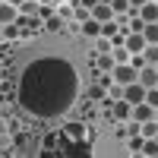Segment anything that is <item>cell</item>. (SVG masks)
Wrapping results in <instances>:
<instances>
[{
    "label": "cell",
    "mask_w": 158,
    "mask_h": 158,
    "mask_svg": "<svg viewBox=\"0 0 158 158\" xmlns=\"http://www.w3.org/2000/svg\"><path fill=\"white\" fill-rule=\"evenodd\" d=\"M139 133H142V139H149V136H155V133H158V123H155V117H152V120H142Z\"/></svg>",
    "instance_id": "17"
},
{
    "label": "cell",
    "mask_w": 158,
    "mask_h": 158,
    "mask_svg": "<svg viewBox=\"0 0 158 158\" xmlns=\"http://www.w3.org/2000/svg\"><path fill=\"white\" fill-rule=\"evenodd\" d=\"M0 3H3V0H0Z\"/></svg>",
    "instance_id": "28"
},
{
    "label": "cell",
    "mask_w": 158,
    "mask_h": 158,
    "mask_svg": "<svg viewBox=\"0 0 158 158\" xmlns=\"http://www.w3.org/2000/svg\"><path fill=\"white\" fill-rule=\"evenodd\" d=\"M19 19V6H13V3H0V25H6V22H16Z\"/></svg>",
    "instance_id": "6"
},
{
    "label": "cell",
    "mask_w": 158,
    "mask_h": 158,
    "mask_svg": "<svg viewBox=\"0 0 158 158\" xmlns=\"http://www.w3.org/2000/svg\"><path fill=\"white\" fill-rule=\"evenodd\" d=\"M155 3H158V0H155Z\"/></svg>",
    "instance_id": "29"
},
{
    "label": "cell",
    "mask_w": 158,
    "mask_h": 158,
    "mask_svg": "<svg viewBox=\"0 0 158 158\" xmlns=\"http://www.w3.org/2000/svg\"><path fill=\"white\" fill-rule=\"evenodd\" d=\"M142 38H146V44H158V22L142 25Z\"/></svg>",
    "instance_id": "12"
},
{
    "label": "cell",
    "mask_w": 158,
    "mask_h": 158,
    "mask_svg": "<svg viewBox=\"0 0 158 158\" xmlns=\"http://www.w3.org/2000/svg\"><path fill=\"white\" fill-rule=\"evenodd\" d=\"M38 3H41V6H51V3H54V6H57V0H38Z\"/></svg>",
    "instance_id": "24"
},
{
    "label": "cell",
    "mask_w": 158,
    "mask_h": 158,
    "mask_svg": "<svg viewBox=\"0 0 158 158\" xmlns=\"http://www.w3.org/2000/svg\"><path fill=\"white\" fill-rule=\"evenodd\" d=\"M130 114H133V104H130L127 98H120L114 104V117H117V120H130Z\"/></svg>",
    "instance_id": "10"
},
{
    "label": "cell",
    "mask_w": 158,
    "mask_h": 158,
    "mask_svg": "<svg viewBox=\"0 0 158 158\" xmlns=\"http://www.w3.org/2000/svg\"><path fill=\"white\" fill-rule=\"evenodd\" d=\"M111 10H114V16H120V13H130V0H111Z\"/></svg>",
    "instance_id": "18"
},
{
    "label": "cell",
    "mask_w": 158,
    "mask_h": 158,
    "mask_svg": "<svg viewBox=\"0 0 158 158\" xmlns=\"http://www.w3.org/2000/svg\"><path fill=\"white\" fill-rule=\"evenodd\" d=\"M142 60L152 63V67H158V44H146L142 48Z\"/></svg>",
    "instance_id": "14"
},
{
    "label": "cell",
    "mask_w": 158,
    "mask_h": 158,
    "mask_svg": "<svg viewBox=\"0 0 158 158\" xmlns=\"http://www.w3.org/2000/svg\"><path fill=\"white\" fill-rule=\"evenodd\" d=\"M139 82L146 89H155L158 85V70L152 67V63H146V67H139Z\"/></svg>",
    "instance_id": "5"
},
{
    "label": "cell",
    "mask_w": 158,
    "mask_h": 158,
    "mask_svg": "<svg viewBox=\"0 0 158 158\" xmlns=\"http://www.w3.org/2000/svg\"><path fill=\"white\" fill-rule=\"evenodd\" d=\"M123 48L130 51V54H142V48H146V38H142V32H127Z\"/></svg>",
    "instance_id": "4"
},
{
    "label": "cell",
    "mask_w": 158,
    "mask_h": 158,
    "mask_svg": "<svg viewBox=\"0 0 158 158\" xmlns=\"http://www.w3.org/2000/svg\"><path fill=\"white\" fill-rule=\"evenodd\" d=\"M101 70H104V73H111V70H114V57L108 54V51L101 54Z\"/></svg>",
    "instance_id": "20"
},
{
    "label": "cell",
    "mask_w": 158,
    "mask_h": 158,
    "mask_svg": "<svg viewBox=\"0 0 158 158\" xmlns=\"http://www.w3.org/2000/svg\"><path fill=\"white\" fill-rule=\"evenodd\" d=\"M101 0H79V6H85V10H92V6H98Z\"/></svg>",
    "instance_id": "22"
},
{
    "label": "cell",
    "mask_w": 158,
    "mask_h": 158,
    "mask_svg": "<svg viewBox=\"0 0 158 158\" xmlns=\"http://www.w3.org/2000/svg\"><path fill=\"white\" fill-rule=\"evenodd\" d=\"M146 101L152 104V108H158V85L155 89H146Z\"/></svg>",
    "instance_id": "21"
},
{
    "label": "cell",
    "mask_w": 158,
    "mask_h": 158,
    "mask_svg": "<svg viewBox=\"0 0 158 158\" xmlns=\"http://www.w3.org/2000/svg\"><path fill=\"white\" fill-rule=\"evenodd\" d=\"M155 70H158V67H155Z\"/></svg>",
    "instance_id": "30"
},
{
    "label": "cell",
    "mask_w": 158,
    "mask_h": 158,
    "mask_svg": "<svg viewBox=\"0 0 158 158\" xmlns=\"http://www.w3.org/2000/svg\"><path fill=\"white\" fill-rule=\"evenodd\" d=\"M139 19L142 22H158V3H155V0H149V3L139 6Z\"/></svg>",
    "instance_id": "8"
},
{
    "label": "cell",
    "mask_w": 158,
    "mask_h": 158,
    "mask_svg": "<svg viewBox=\"0 0 158 158\" xmlns=\"http://www.w3.org/2000/svg\"><path fill=\"white\" fill-rule=\"evenodd\" d=\"M123 98L130 101V104H139V101H146V85L139 82H130V85H123Z\"/></svg>",
    "instance_id": "3"
},
{
    "label": "cell",
    "mask_w": 158,
    "mask_h": 158,
    "mask_svg": "<svg viewBox=\"0 0 158 158\" xmlns=\"http://www.w3.org/2000/svg\"><path fill=\"white\" fill-rule=\"evenodd\" d=\"M142 3H149V0H130V10H139Z\"/></svg>",
    "instance_id": "23"
},
{
    "label": "cell",
    "mask_w": 158,
    "mask_h": 158,
    "mask_svg": "<svg viewBox=\"0 0 158 158\" xmlns=\"http://www.w3.org/2000/svg\"><path fill=\"white\" fill-rule=\"evenodd\" d=\"M92 19H98V22H108V19H114V10H111V3H98V6H92Z\"/></svg>",
    "instance_id": "9"
},
{
    "label": "cell",
    "mask_w": 158,
    "mask_h": 158,
    "mask_svg": "<svg viewBox=\"0 0 158 158\" xmlns=\"http://www.w3.org/2000/svg\"><path fill=\"white\" fill-rule=\"evenodd\" d=\"M155 139H158V133H155Z\"/></svg>",
    "instance_id": "27"
},
{
    "label": "cell",
    "mask_w": 158,
    "mask_h": 158,
    "mask_svg": "<svg viewBox=\"0 0 158 158\" xmlns=\"http://www.w3.org/2000/svg\"><path fill=\"white\" fill-rule=\"evenodd\" d=\"M6 3H13V6H22V0H6Z\"/></svg>",
    "instance_id": "25"
},
{
    "label": "cell",
    "mask_w": 158,
    "mask_h": 158,
    "mask_svg": "<svg viewBox=\"0 0 158 158\" xmlns=\"http://www.w3.org/2000/svg\"><path fill=\"white\" fill-rule=\"evenodd\" d=\"M133 117H136L139 123H142V120H152V117H155V108H152L149 101H139V104H133Z\"/></svg>",
    "instance_id": "7"
},
{
    "label": "cell",
    "mask_w": 158,
    "mask_h": 158,
    "mask_svg": "<svg viewBox=\"0 0 158 158\" xmlns=\"http://www.w3.org/2000/svg\"><path fill=\"white\" fill-rule=\"evenodd\" d=\"M142 155H149V158H155L158 155V139L155 136H149V139H142V149H139Z\"/></svg>",
    "instance_id": "15"
},
{
    "label": "cell",
    "mask_w": 158,
    "mask_h": 158,
    "mask_svg": "<svg viewBox=\"0 0 158 158\" xmlns=\"http://www.w3.org/2000/svg\"><path fill=\"white\" fill-rule=\"evenodd\" d=\"M82 35H89V38H101V22L89 16V19L82 22Z\"/></svg>",
    "instance_id": "11"
},
{
    "label": "cell",
    "mask_w": 158,
    "mask_h": 158,
    "mask_svg": "<svg viewBox=\"0 0 158 158\" xmlns=\"http://www.w3.org/2000/svg\"><path fill=\"white\" fill-rule=\"evenodd\" d=\"M111 76H114V82L130 85V82H136V79H139V70H136V67H130V63H114Z\"/></svg>",
    "instance_id": "2"
},
{
    "label": "cell",
    "mask_w": 158,
    "mask_h": 158,
    "mask_svg": "<svg viewBox=\"0 0 158 158\" xmlns=\"http://www.w3.org/2000/svg\"><path fill=\"white\" fill-rule=\"evenodd\" d=\"M0 38H3V25H0Z\"/></svg>",
    "instance_id": "26"
},
{
    "label": "cell",
    "mask_w": 158,
    "mask_h": 158,
    "mask_svg": "<svg viewBox=\"0 0 158 158\" xmlns=\"http://www.w3.org/2000/svg\"><path fill=\"white\" fill-rule=\"evenodd\" d=\"M63 136L67 139H82V123H67L63 127Z\"/></svg>",
    "instance_id": "16"
},
{
    "label": "cell",
    "mask_w": 158,
    "mask_h": 158,
    "mask_svg": "<svg viewBox=\"0 0 158 158\" xmlns=\"http://www.w3.org/2000/svg\"><path fill=\"white\" fill-rule=\"evenodd\" d=\"M16 98L32 117H63L79 98V70L60 54H41L19 73Z\"/></svg>",
    "instance_id": "1"
},
{
    "label": "cell",
    "mask_w": 158,
    "mask_h": 158,
    "mask_svg": "<svg viewBox=\"0 0 158 158\" xmlns=\"http://www.w3.org/2000/svg\"><path fill=\"white\" fill-rule=\"evenodd\" d=\"M38 13H41V3H38V0H22V16L35 19Z\"/></svg>",
    "instance_id": "13"
},
{
    "label": "cell",
    "mask_w": 158,
    "mask_h": 158,
    "mask_svg": "<svg viewBox=\"0 0 158 158\" xmlns=\"http://www.w3.org/2000/svg\"><path fill=\"white\" fill-rule=\"evenodd\" d=\"M111 57H114V63H127V60H130V51H127V48H114Z\"/></svg>",
    "instance_id": "19"
}]
</instances>
